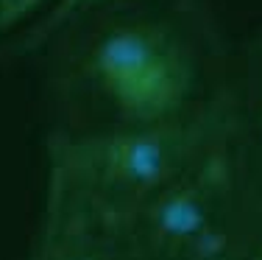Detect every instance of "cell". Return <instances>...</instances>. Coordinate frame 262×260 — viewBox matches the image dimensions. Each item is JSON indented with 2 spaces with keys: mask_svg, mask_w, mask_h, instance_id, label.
<instances>
[{
  "mask_svg": "<svg viewBox=\"0 0 262 260\" xmlns=\"http://www.w3.org/2000/svg\"><path fill=\"white\" fill-rule=\"evenodd\" d=\"M48 0H0V34L14 26H20L23 20H28L36 9H42Z\"/></svg>",
  "mask_w": 262,
  "mask_h": 260,
  "instance_id": "ba28073f",
  "label": "cell"
},
{
  "mask_svg": "<svg viewBox=\"0 0 262 260\" xmlns=\"http://www.w3.org/2000/svg\"><path fill=\"white\" fill-rule=\"evenodd\" d=\"M78 23L64 82L90 121L76 132L173 121L217 90H204L201 45L179 17L128 6Z\"/></svg>",
  "mask_w": 262,
  "mask_h": 260,
  "instance_id": "7a4b0ae2",
  "label": "cell"
},
{
  "mask_svg": "<svg viewBox=\"0 0 262 260\" xmlns=\"http://www.w3.org/2000/svg\"><path fill=\"white\" fill-rule=\"evenodd\" d=\"M229 148L232 117L223 87L173 121L92 132L56 129L48 137L45 202L120 230L137 210Z\"/></svg>",
  "mask_w": 262,
  "mask_h": 260,
  "instance_id": "6da1fadb",
  "label": "cell"
},
{
  "mask_svg": "<svg viewBox=\"0 0 262 260\" xmlns=\"http://www.w3.org/2000/svg\"><path fill=\"white\" fill-rule=\"evenodd\" d=\"M246 188H248V182H246ZM229 260H262V196L251 188L246 193L240 230H237Z\"/></svg>",
  "mask_w": 262,
  "mask_h": 260,
  "instance_id": "52a82bcc",
  "label": "cell"
},
{
  "mask_svg": "<svg viewBox=\"0 0 262 260\" xmlns=\"http://www.w3.org/2000/svg\"><path fill=\"white\" fill-rule=\"evenodd\" d=\"M251 190H254V188H251ZM259 196H262V193H259Z\"/></svg>",
  "mask_w": 262,
  "mask_h": 260,
  "instance_id": "9c48e42d",
  "label": "cell"
},
{
  "mask_svg": "<svg viewBox=\"0 0 262 260\" xmlns=\"http://www.w3.org/2000/svg\"><path fill=\"white\" fill-rule=\"evenodd\" d=\"M28 260H140L123 232L112 224L45 202L42 224Z\"/></svg>",
  "mask_w": 262,
  "mask_h": 260,
  "instance_id": "5b68a950",
  "label": "cell"
},
{
  "mask_svg": "<svg viewBox=\"0 0 262 260\" xmlns=\"http://www.w3.org/2000/svg\"><path fill=\"white\" fill-rule=\"evenodd\" d=\"M232 117V154L248 188L262 193V31L243 45L234 73L221 84Z\"/></svg>",
  "mask_w": 262,
  "mask_h": 260,
  "instance_id": "277c9868",
  "label": "cell"
},
{
  "mask_svg": "<svg viewBox=\"0 0 262 260\" xmlns=\"http://www.w3.org/2000/svg\"><path fill=\"white\" fill-rule=\"evenodd\" d=\"M140 3L142 0H56L53 9L48 11L39 23H34V26L26 31L20 48L23 51H36V48H42L45 42H51L59 31H64L67 26H76L78 20L103 14V11L140 6Z\"/></svg>",
  "mask_w": 262,
  "mask_h": 260,
  "instance_id": "8992f818",
  "label": "cell"
},
{
  "mask_svg": "<svg viewBox=\"0 0 262 260\" xmlns=\"http://www.w3.org/2000/svg\"><path fill=\"white\" fill-rule=\"evenodd\" d=\"M246 193L229 148L137 210L120 232L140 260H229Z\"/></svg>",
  "mask_w": 262,
  "mask_h": 260,
  "instance_id": "3957f363",
  "label": "cell"
}]
</instances>
